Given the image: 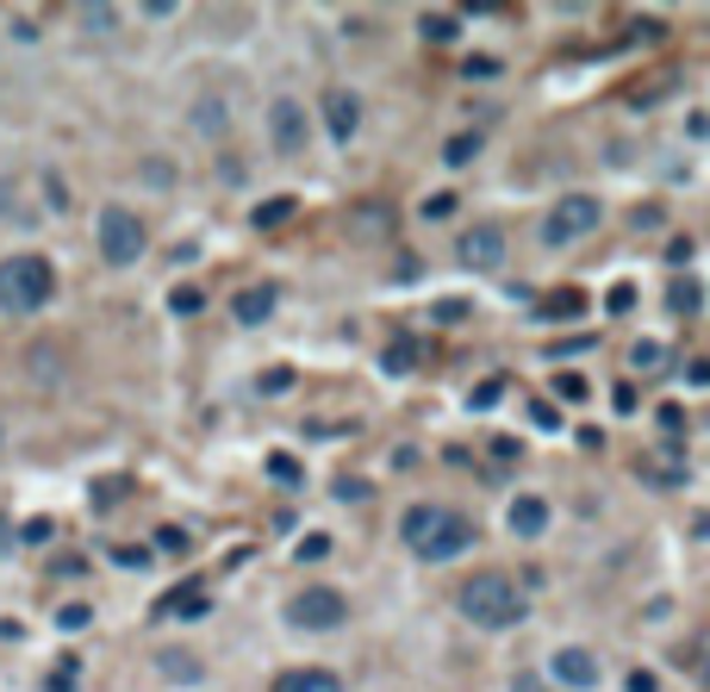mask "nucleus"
I'll list each match as a JSON object with an SVG mask.
<instances>
[{
    "mask_svg": "<svg viewBox=\"0 0 710 692\" xmlns=\"http://www.w3.org/2000/svg\"><path fill=\"white\" fill-rule=\"evenodd\" d=\"M456 605H461V617L480 630H511L530 612V599H523V586L511 581V574H473V581H461Z\"/></svg>",
    "mask_w": 710,
    "mask_h": 692,
    "instance_id": "nucleus-1",
    "label": "nucleus"
},
{
    "mask_svg": "<svg viewBox=\"0 0 710 692\" xmlns=\"http://www.w3.org/2000/svg\"><path fill=\"white\" fill-rule=\"evenodd\" d=\"M50 294H57V268H50L44 256H7V263H0V306L13 318L44 313Z\"/></svg>",
    "mask_w": 710,
    "mask_h": 692,
    "instance_id": "nucleus-2",
    "label": "nucleus"
},
{
    "mask_svg": "<svg viewBox=\"0 0 710 692\" xmlns=\"http://www.w3.org/2000/svg\"><path fill=\"white\" fill-rule=\"evenodd\" d=\"M287 624L306 630V636H324V630H343L349 624V599L337 586H306V593L287 599Z\"/></svg>",
    "mask_w": 710,
    "mask_h": 692,
    "instance_id": "nucleus-3",
    "label": "nucleus"
},
{
    "mask_svg": "<svg viewBox=\"0 0 710 692\" xmlns=\"http://www.w3.org/2000/svg\"><path fill=\"white\" fill-rule=\"evenodd\" d=\"M473 543V524L461 518V512H430V524L418 536H411V550H418V562H456L461 550Z\"/></svg>",
    "mask_w": 710,
    "mask_h": 692,
    "instance_id": "nucleus-4",
    "label": "nucleus"
},
{
    "mask_svg": "<svg viewBox=\"0 0 710 692\" xmlns=\"http://www.w3.org/2000/svg\"><path fill=\"white\" fill-rule=\"evenodd\" d=\"M143 250H150L143 219H138V212H126V206H107V212H100V256H107L112 268H131Z\"/></svg>",
    "mask_w": 710,
    "mask_h": 692,
    "instance_id": "nucleus-5",
    "label": "nucleus"
},
{
    "mask_svg": "<svg viewBox=\"0 0 710 692\" xmlns=\"http://www.w3.org/2000/svg\"><path fill=\"white\" fill-rule=\"evenodd\" d=\"M604 206L592 194H568V200H554V212L542 219V244H580L586 231H599Z\"/></svg>",
    "mask_w": 710,
    "mask_h": 692,
    "instance_id": "nucleus-6",
    "label": "nucleus"
},
{
    "mask_svg": "<svg viewBox=\"0 0 710 692\" xmlns=\"http://www.w3.org/2000/svg\"><path fill=\"white\" fill-rule=\"evenodd\" d=\"M456 263L461 268H499L506 263V231L499 225H473V231L456 237Z\"/></svg>",
    "mask_w": 710,
    "mask_h": 692,
    "instance_id": "nucleus-7",
    "label": "nucleus"
},
{
    "mask_svg": "<svg viewBox=\"0 0 710 692\" xmlns=\"http://www.w3.org/2000/svg\"><path fill=\"white\" fill-rule=\"evenodd\" d=\"M269 138H274L281 157H300L306 150V107L300 100H274L269 107Z\"/></svg>",
    "mask_w": 710,
    "mask_h": 692,
    "instance_id": "nucleus-8",
    "label": "nucleus"
},
{
    "mask_svg": "<svg viewBox=\"0 0 710 692\" xmlns=\"http://www.w3.org/2000/svg\"><path fill=\"white\" fill-rule=\"evenodd\" d=\"M549 674H554V686L586 692V686H599V655H592V649H554Z\"/></svg>",
    "mask_w": 710,
    "mask_h": 692,
    "instance_id": "nucleus-9",
    "label": "nucleus"
},
{
    "mask_svg": "<svg viewBox=\"0 0 710 692\" xmlns=\"http://www.w3.org/2000/svg\"><path fill=\"white\" fill-rule=\"evenodd\" d=\"M157 674L169 680V686H200V680H206V661H200V649L169 643V649H157Z\"/></svg>",
    "mask_w": 710,
    "mask_h": 692,
    "instance_id": "nucleus-10",
    "label": "nucleus"
},
{
    "mask_svg": "<svg viewBox=\"0 0 710 692\" xmlns=\"http://www.w3.org/2000/svg\"><path fill=\"white\" fill-rule=\"evenodd\" d=\"M324 126H331V138H356V131H362V100L349 95V88H331V95H324Z\"/></svg>",
    "mask_w": 710,
    "mask_h": 692,
    "instance_id": "nucleus-11",
    "label": "nucleus"
},
{
    "mask_svg": "<svg viewBox=\"0 0 710 692\" xmlns=\"http://www.w3.org/2000/svg\"><path fill=\"white\" fill-rule=\"evenodd\" d=\"M506 524H511V536H542V531H549V500L518 493V500L506 505Z\"/></svg>",
    "mask_w": 710,
    "mask_h": 692,
    "instance_id": "nucleus-12",
    "label": "nucleus"
},
{
    "mask_svg": "<svg viewBox=\"0 0 710 692\" xmlns=\"http://www.w3.org/2000/svg\"><path fill=\"white\" fill-rule=\"evenodd\" d=\"M269 313H274V287L269 281H262V287H243V294L231 299V318H237V325H262Z\"/></svg>",
    "mask_w": 710,
    "mask_h": 692,
    "instance_id": "nucleus-13",
    "label": "nucleus"
},
{
    "mask_svg": "<svg viewBox=\"0 0 710 692\" xmlns=\"http://www.w3.org/2000/svg\"><path fill=\"white\" fill-rule=\"evenodd\" d=\"M274 692H343V680L331 668H293V674L274 680Z\"/></svg>",
    "mask_w": 710,
    "mask_h": 692,
    "instance_id": "nucleus-14",
    "label": "nucleus"
},
{
    "mask_svg": "<svg viewBox=\"0 0 710 692\" xmlns=\"http://www.w3.org/2000/svg\"><path fill=\"white\" fill-rule=\"evenodd\" d=\"M224 126H231V112H224L219 95L193 100V131H200V138H224Z\"/></svg>",
    "mask_w": 710,
    "mask_h": 692,
    "instance_id": "nucleus-15",
    "label": "nucleus"
},
{
    "mask_svg": "<svg viewBox=\"0 0 710 692\" xmlns=\"http://www.w3.org/2000/svg\"><path fill=\"white\" fill-rule=\"evenodd\" d=\"M667 306H673V313H679V318H692V313H698V306H704V287H698V281H692V275H679V281H673V287H667Z\"/></svg>",
    "mask_w": 710,
    "mask_h": 692,
    "instance_id": "nucleus-16",
    "label": "nucleus"
},
{
    "mask_svg": "<svg viewBox=\"0 0 710 692\" xmlns=\"http://www.w3.org/2000/svg\"><path fill=\"white\" fill-rule=\"evenodd\" d=\"M293 212H300V200H287V194H281V200H262V206H256L250 225H256V231H274V225H287Z\"/></svg>",
    "mask_w": 710,
    "mask_h": 692,
    "instance_id": "nucleus-17",
    "label": "nucleus"
},
{
    "mask_svg": "<svg viewBox=\"0 0 710 692\" xmlns=\"http://www.w3.org/2000/svg\"><path fill=\"white\" fill-rule=\"evenodd\" d=\"M162 612H174V617H206V612H212V599L193 593V586H181V593L162 599Z\"/></svg>",
    "mask_w": 710,
    "mask_h": 692,
    "instance_id": "nucleus-18",
    "label": "nucleus"
},
{
    "mask_svg": "<svg viewBox=\"0 0 710 692\" xmlns=\"http://www.w3.org/2000/svg\"><path fill=\"white\" fill-rule=\"evenodd\" d=\"M418 32H424L430 45H449V38L461 32V19L456 13H424V19H418Z\"/></svg>",
    "mask_w": 710,
    "mask_h": 692,
    "instance_id": "nucleus-19",
    "label": "nucleus"
},
{
    "mask_svg": "<svg viewBox=\"0 0 710 692\" xmlns=\"http://www.w3.org/2000/svg\"><path fill=\"white\" fill-rule=\"evenodd\" d=\"M442 157L456 162V169H461V162H473V157H480V131H461V138H449V144H442Z\"/></svg>",
    "mask_w": 710,
    "mask_h": 692,
    "instance_id": "nucleus-20",
    "label": "nucleus"
},
{
    "mask_svg": "<svg viewBox=\"0 0 710 692\" xmlns=\"http://www.w3.org/2000/svg\"><path fill=\"white\" fill-rule=\"evenodd\" d=\"M269 474L281 481V487H300V481H306V468H300L293 456H287V449H274V456H269Z\"/></svg>",
    "mask_w": 710,
    "mask_h": 692,
    "instance_id": "nucleus-21",
    "label": "nucleus"
},
{
    "mask_svg": "<svg viewBox=\"0 0 710 692\" xmlns=\"http://www.w3.org/2000/svg\"><path fill=\"white\" fill-rule=\"evenodd\" d=\"M81 26H94V32H119V7H100V0H88V7H81Z\"/></svg>",
    "mask_w": 710,
    "mask_h": 692,
    "instance_id": "nucleus-22",
    "label": "nucleus"
},
{
    "mask_svg": "<svg viewBox=\"0 0 710 692\" xmlns=\"http://www.w3.org/2000/svg\"><path fill=\"white\" fill-rule=\"evenodd\" d=\"M499 394H506V375L480 380V387H473V394H468V406H473V412H487V406H499Z\"/></svg>",
    "mask_w": 710,
    "mask_h": 692,
    "instance_id": "nucleus-23",
    "label": "nucleus"
},
{
    "mask_svg": "<svg viewBox=\"0 0 710 692\" xmlns=\"http://www.w3.org/2000/svg\"><path fill=\"white\" fill-rule=\"evenodd\" d=\"M143 181H150V188H174V162L169 157H150V162H143Z\"/></svg>",
    "mask_w": 710,
    "mask_h": 692,
    "instance_id": "nucleus-24",
    "label": "nucleus"
},
{
    "mask_svg": "<svg viewBox=\"0 0 710 692\" xmlns=\"http://www.w3.org/2000/svg\"><path fill=\"white\" fill-rule=\"evenodd\" d=\"M580 306H586V294H573V287H568V294H554L549 306H542V313H549V318H573Z\"/></svg>",
    "mask_w": 710,
    "mask_h": 692,
    "instance_id": "nucleus-25",
    "label": "nucleus"
},
{
    "mask_svg": "<svg viewBox=\"0 0 710 692\" xmlns=\"http://www.w3.org/2000/svg\"><path fill=\"white\" fill-rule=\"evenodd\" d=\"M157 555H188V531L162 524V531H157Z\"/></svg>",
    "mask_w": 710,
    "mask_h": 692,
    "instance_id": "nucleus-26",
    "label": "nucleus"
},
{
    "mask_svg": "<svg viewBox=\"0 0 710 692\" xmlns=\"http://www.w3.org/2000/svg\"><path fill=\"white\" fill-rule=\"evenodd\" d=\"M88 617H94V612H88L81 599H69V605H57V630H81V624H88Z\"/></svg>",
    "mask_w": 710,
    "mask_h": 692,
    "instance_id": "nucleus-27",
    "label": "nucleus"
},
{
    "mask_svg": "<svg viewBox=\"0 0 710 692\" xmlns=\"http://www.w3.org/2000/svg\"><path fill=\"white\" fill-rule=\"evenodd\" d=\"M293 387V368H262V380H256V394H287Z\"/></svg>",
    "mask_w": 710,
    "mask_h": 692,
    "instance_id": "nucleus-28",
    "label": "nucleus"
},
{
    "mask_svg": "<svg viewBox=\"0 0 710 692\" xmlns=\"http://www.w3.org/2000/svg\"><path fill=\"white\" fill-rule=\"evenodd\" d=\"M630 363H636V368H661V363H667V349H661V344H648V337H642V344L630 349Z\"/></svg>",
    "mask_w": 710,
    "mask_h": 692,
    "instance_id": "nucleus-29",
    "label": "nucleus"
},
{
    "mask_svg": "<svg viewBox=\"0 0 710 692\" xmlns=\"http://www.w3.org/2000/svg\"><path fill=\"white\" fill-rule=\"evenodd\" d=\"M430 512H437V505H411L406 518H399V531H406V543H411V536H418V531H424V524H430Z\"/></svg>",
    "mask_w": 710,
    "mask_h": 692,
    "instance_id": "nucleus-30",
    "label": "nucleus"
},
{
    "mask_svg": "<svg viewBox=\"0 0 710 692\" xmlns=\"http://www.w3.org/2000/svg\"><path fill=\"white\" fill-rule=\"evenodd\" d=\"M411 363H418V344H393V349H387V368H393V375H406Z\"/></svg>",
    "mask_w": 710,
    "mask_h": 692,
    "instance_id": "nucleus-31",
    "label": "nucleus"
},
{
    "mask_svg": "<svg viewBox=\"0 0 710 692\" xmlns=\"http://www.w3.org/2000/svg\"><path fill=\"white\" fill-rule=\"evenodd\" d=\"M530 425H537V431H561V412H554L549 399H537V406H530Z\"/></svg>",
    "mask_w": 710,
    "mask_h": 692,
    "instance_id": "nucleus-32",
    "label": "nucleus"
},
{
    "mask_svg": "<svg viewBox=\"0 0 710 692\" xmlns=\"http://www.w3.org/2000/svg\"><path fill=\"white\" fill-rule=\"evenodd\" d=\"M112 562H119V567H143V562H150V550H138V543H112Z\"/></svg>",
    "mask_w": 710,
    "mask_h": 692,
    "instance_id": "nucleus-33",
    "label": "nucleus"
},
{
    "mask_svg": "<svg viewBox=\"0 0 710 692\" xmlns=\"http://www.w3.org/2000/svg\"><path fill=\"white\" fill-rule=\"evenodd\" d=\"M32 375L44 380V387H57V356H50V349H32Z\"/></svg>",
    "mask_w": 710,
    "mask_h": 692,
    "instance_id": "nucleus-34",
    "label": "nucleus"
},
{
    "mask_svg": "<svg viewBox=\"0 0 710 692\" xmlns=\"http://www.w3.org/2000/svg\"><path fill=\"white\" fill-rule=\"evenodd\" d=\"M331 555V536H300V562H324Z\"/></svg>",
    "mask_w": 710,
    "mask_h": 692,
    "instance_id": "nucleus-35",
    "label": "nucleus"
},
{
    "mask_svg": "<svg viewBox=\"0 0 710 692\" xmlns=\"http://www.w3.org/2000/svg\"><path fill=\"white\" fill-rule=\"evenodd\" d=\"M554 394H561V399H573V406H580V399L592 394V387H586L580 375H561V380H554Z\"/></svg>",
    "mask_w": 710,
    "mask_h": 692,
    "instance_id": "nucleus-36",
    "label": "nucleus"
},
{
    "mask_svg": "<svg viewBox=\"0 0 710 692\" xmlns=\"http://www.w3.org/2000/svg\"><path fill=\"white\" fill-rule=\"evenodd\" d=\"M44 692H76V661H63V668L44 680Z\"/></svg>",
    "mask_w": 710,
    "mask_h": 692,
    "instance_id": "nucleus-37",
    "label": "nucleus"
},
{
    "mask_svg": "<svg viewBox=\"0 0 710 692\" xmlns=\"http://www.w3.org/2000/svg\"><path fill=\"white\" fill-rule=\"evenodd\" d=\"M636 306V287H611V294H604V313H630Z\"/></svg>",
    "mask_w": 710,
    "mask_h": 692,
    "instance_id": "nucleus-38",
    "label": "nucleus"
},
{
    "mask_svg": "<svg viewBox=\"0 0 710 692\" xmlns=\"http://www.w3.org/2000/svg\"><path fill=\"white\" fill-rule=\"evenodd\" d=\"M368 493H374V487H368V481H356V474H343V481H337V500H368Z\"/></svg>",
    "mask_w": 710,
    "mask_h": 692,
    "instance_id": "nucleus-39",
    "label": "nucleus"
},
{
    "mask_svg": "<svg viewBox=\"0 0 710 692\" xmlns=\"http://www.w3.org/2000/svg\"><path fill=\"white\" fill-rule=\"evenodd\" d=\"M112 500H126V481H119V474H112V481H100V487H94V505H112Z\"/></svg>",
    "mask_w": 710,
    "mask_h": 692,
    "instance_id": "nucleus-40",
    "label": "nucleus"
},
{
    "mask_svg": "<svg viewBox=\"0 0 710 692\" xmlns=\"http://www.w3.org/2000/svg\"><path fill=\"white\" fill-rule=\"evenodd\" d=\"M200 287H174V313H200Z\"/></svg>",
    "mask_w": 710,
    "mask_h": 692,
    "instance_id": "nucleus-41",
    "label": "nucleus"
},
{
    "mask_svg": "<svg viewBox=\"0 0 710 692\" xmlns=\"http://www.w3.org/2000/svg\"><path fill=\"white\" fill-rule=\"evenodd\" d=\"M19 536H26V543H50V536H57V524H50V518H32Z\"/></svg>",
    "mask_w": 710,
    "mask_h": 692,
    "instance_id": "nucleus-42",
    "label": "nucleus"
},
{
    "mask_svg": "<svg viewBox=\"0 0 710 692\" xmlns=\"http://www.w3.org/2000/svg\"><path fill=\"white\" fill-rule=\"evenodd\" d=\"M424 212H430V219H449V212H456V194H430Z\"/></svg>",
    "mask_w": 710,
    "mask_h": 692,
    "instance_id": "nucleus-43",
    "label": "nucleus"
},
{
    "mask_svg": "<svg viewBox=\"0 0 710 692\" xmlns=\"http://www.w3.org/2000/svg\"><path fill=\"white\" fill-rule=\"evenodd\" d=\"M437 318H442V325H456V318H468V299H437Z\"/></svg>",
    "mask_w": 710,
    "mask_h": 692,
    "instance_id": "nucleus-44",
    "label": "nucleus"
},
{
    "mask_svg": "<svg viewBox=\"0 0 710 692\" xmlns=\"http://www.w3.org/2000/svg\"><path fill=\"white\" fill-rule=\"evenodd\" d=\"M661 431H667V437H679V431H686V412H679V406H661Z\"/></svg>",
    "mask_w": 710,
    "mask_h": 692,
    "instance_id": "nucleus-45",
    "label": "nucleus"
},
{
    "mask_svg": "<svg viewBox=\"0 0 710 692\" xmlns=\"http://www.w3.org/2000/svg\"><path fill=\"white\" fill-rule=\"evenodd\" d=\"M44 194H50V206H63V212H69V188L57 181V175H44Z\"/></svg>",
    "mask_w": 710,
    "mask_h": 692,
    "instance_id": "nucleus-46",
    "label": "nucleus"
},
{
    "mask_svg": "<svg viewBox=\"0 0 710 692\" xmlns=\"http://www.w3.org/2000/svg\"><path fill=\"white\" fill-rule=\"evenodd\" d=\"M686 387H710V363H686Z\"/></svg>",
    "mask_w": 710,
    "mask_h": 692,
    "instance_id": "nucleus-47",
    "label": "nucleus"
},
{
    "mask_svg": "<svg viewBox=\"0 0 710 692\" xmlns=\"http://www.w3.org/2000/svg\"><path fill=\"white\" fill-rule=\"evenodd\" d=\"M461 69H468V76H499V63H492V57H468Z\"/></svg>",
    "mask_w": 710,
    "mask_h": 692,
    "instance_id": "nucleus-48",
    "label": "nucleus"
},
{
    "mask_svg": "<svg viewBox=\"0 0 710 692\" xmlns=\"http://www.w3.org/2000/svg\"><path fill=\"white\" fill-rule=\"evenodd\" d=\"M19 636H26V624H19V617H0V643H19Z\"/></svg>",
    "mask_w": 710,
    "mask_h": 692,
    "instance_id": "nucleus-49",
    "label": "nucleus"
},
{
    "mask_svg": "<svg viewBox=\"0 0 710 692\" xmlns=\"http://www.w3.org/2000/svg\"><path fill=\"white\" fill-rule=\"evenodd\" d=\"M630 692H654V674H648V668H636V674H630Z\"/></svg>",
    "mask_w": 710,
    "mask_h": 692,
    "instance_id": "nucleus-50",
    "label": "nucleus"
},
{
    "mask_svg": "<svg viewBox=\"0 0 710 692\" xmlns=\"http://www.w3.org/2000/svg\"><path fill=\"white\" fill-rule=\"evenodd\" d=\"M0 219H13V181H0Z\"/></svg>",
    "mask_w": 710,
    "mask_h": 692,
    "instance_id": "nucleus-51",
    "label": "nucleus"
},
{
    "mask_svg": "<svg viewBox=\"0 0 710 692\" xmlns=\"http://www.w3.org/2000/svg\"><path fill=\"white\" fill-rule=\"evenodd\" d=\"M518 692H542V686H537V674H518Z\"/></svg>",
    "mask_w": 710,
    "mask_h": 692,
    "instance_id": "nucleus-52",
    "label": "nucleus"
},
{
    "mask_svg": "<svg viewBox=\"0 0 710 692\" xmlns=\"http://www.w3.org/2000/svg\"><path fill=\"white\" fill-rule=\"evenodd\" d=\"M0 437H7V431H0Z\"/></svg>",
    "mask_w": 710,
    "mask_h": 692,
    "instance_id": "nucleus-53",
    "label": "nucleus"
}]
</instances>
